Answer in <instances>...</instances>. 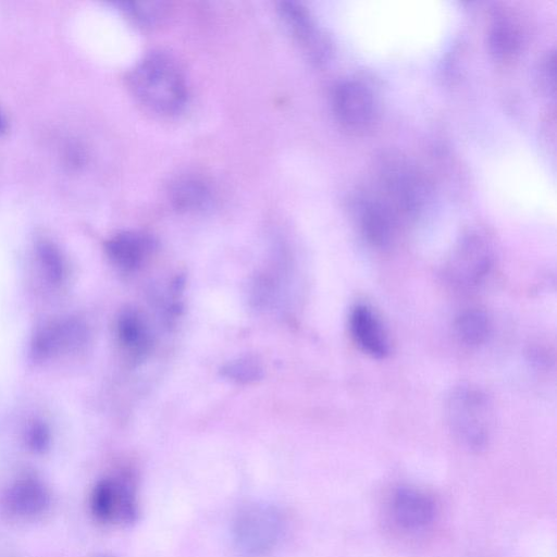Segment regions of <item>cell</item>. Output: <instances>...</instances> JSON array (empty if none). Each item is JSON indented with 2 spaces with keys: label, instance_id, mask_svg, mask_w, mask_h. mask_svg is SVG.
<instances>
[{
  "label": "cell",
  "instance_id": "9a60e30c",
  "mask_svg": "<svg viewBox=\"0 0 557 557\" xmlns=\"http://www.w3.org/2000/svg\"><path fill=\"white\" fill-rule=\"evenodd\" d=\"M522 44L523 36L515 22L507 18L495 20L489 35L490 52L495 59H513L521 51Z\"/></svg>",
  "mask_w": 557,
  "mask_h": 557
},
{
  "label": "cell",
  "instance_id": "44dd1931",
  "mask_svg": "<svg viewBox=\"0 0 557 557\" xmlns=\"http://www.w3.org/2000/svg\"><path fill=\"white\" fill-rule=\"evenodd\" d=\"M6 129H7V122L2 111H0V133L5 132Z\"/></svg>",
  "mask_w": 557,
  "mask_h": 557
},
{
  "label": "cell",
  "instance_id": "9c48e42d",
  "mask_svg": "<svg viewBox=\"0 0 557 557\" xmlns=\"http://www.w3.org/2000/svg\"><path fill=\"white\" fill-rule=\"evenodd\" d=\"M349 328L353 341L363 353L377 360L390 354L388 332L374 308L356 304L350 313Z\"/></svg>",
  "mask_w": 557,
  "mask_h": 557
},
{
  "label": "cell",
  "instance_id": "7a4b0ae2",
  "mask_svg": "<svg viewBox=\"0 0 557 557\" xmlns=\"http://www.w3.org/2000/svg\"><path fill=\"white\" fill-rule=\"evenodd\" d=\"M445 415L453 436L472 452L484 451L493 427V406L488 395L478 388H455L445 404Z\"/></svg>",
  "mask_w": 557,
  "mask_h": 557
},
{
  "label": "cell",
  "instance_id": "ffe728a7",
  "mask_svg": "<svg viewBox=\"0 0 557 557\" xmlns=\"http://www.w3.org/2000/svg\"><path fill=\"white\" fill-rule=\"evenodd\" d=\"M556 58L555 53L551 52L544 57L539 65L537 81L541 91L547 95L555 94L556 82Z\"/></svg>",
  "mask_w": 557,
  "mask_h": 557
},
{
  "label": "cell",
  "instance_id": "e0dca14e",
  "mask_svg": "<svg viewBox=\"0 0 557 557\" xmlns=\"http://www.w3.org/2000/svg\"><path fill=\"white\" fill-rule=\"evenodd\" d=\"M37 252L47 277L54 283L63 282L67 275V266L57 247L51 242L42 241L37 246Z\"/></svg>",
  "mask_w": 557,
  "mask_h": 557
},
{
  "label": "cell",
  "instance_id": "2e32d148",
  "mask_svg": "<svg viewBox=\"0 0 557 557\" xmlns=\"http://www.w3.org/2000/svg\"><path fill=\"white\" fill-rule=\"evenodd\" d=\"M455 336L468 348H478L491 336L492 324L489 316L480 309H469L455 320Z\"/></svg>",
  "mask_w": 557,
  "mask_h": 557
},
{
  "label": "cell",
  "instance_id": "5b68a950",
  "mask_svg": "<svg viewBox=\"0 0 557 557\" xmlns=\"http://www.w3.org/2000/svg\"><path fill=\"white\" fill-rule=\"evenodd\" d=\"M334 115L340 125L353 134L374 128L379 116L376 94L362 81L341 82L332 96Z\"/></svg>",
  "mask_w": 557,
  "mask_h": 557
},
{
  "label": "cell",
  "instance_id": "ba28073f",
  "mask_svg": "<svg viewBox=\"0 0 557 557\" xmlns=\"http://www.w3.org/2000/svg\"><path fill=\"white\" fill-rule=\"evenodd\" d=\"M357 218L365 239L377 247L391 243L400 219L377 193L366 194L357 202Z\"/></svg>",
  "mask_w": 557,
  "mask_h": 557
},
{
  "label": "cell",
  "instance_id": "8fae6325",
  "mask_svg": "<svg viewBox=\"0 0 557 557\" xmlns=\"http://www.w3.org/2000/svg\"><path fill=\"white\" fill-rule=\"evenodd\" d=\"M153 243L146 235L138 232H121L106 243L110 262L123 271L139 269L150 255Z\"/></svg>",
  "mask_w": 557,
  "mask_h": 557
},
{
  "label": "cell",
  "instance_id": "52a82bcc",
  "mask_svg": "<svg viewBox=\"0 0 557 557\" xmlns=\"http://www.w3.org/2000/svg\"><path fill=\"white\" fill-rule=\"evenodd\" d=\"M278 11L284 28L301 46L306 56L317 65L327 63L332 54V43L311 12L296 2L280 3Z\"/></svg>",
  "mask_w": 557,
  "mask_h": 557
},
{
  "label": "cell",
  "instance_id": "277c9868",
  "mask_svg": "<svg viewBox=\"0 0 557 557\" xmlns=\"http://www.w3.org/2000/svg\"><path fill=\"white\" fill-rule=\"evenodd\" d=\"M283 532V518L277 507L253 503L235 516L232 539L235 548L246 557H263L278 546Z\"/></svg>",
  "mask_w": 557,
  "mask_h": 557
},
{
  "label": "cell",
  "instance_id": "8992f818",
  "mask_svg": "<svg viewBox=\"0 0 557 557\" xmlns=\"http://www.w3.org/2000/svg\"><path fill=\"white\" fill-rule=\"evenodd\" d=\"M493 265L491 241L482 231L472 230L457 243L448 264V276L462 288H472L484 280Z\"/></svg>",
  "mask_w": 557,
  "mask_h": 557
},
{
  "label": "cell",
  "instance_id": "7c38bea8",
  "mask_svg": "<svg viewBox=\"0 0 557 557\" xmlns=\"http://www.w3.org/2000/svg\"><path fill=\"white\" fill-rule=\"evenodd\" d=\"M85 336L83 327L71 321H58L46 326L37 334L33 344V354L37 360H48L61 352L76 346Z\"/></svg>",
  "mask_w": 557,
  "mask_h": 557
},
{
  "label": "cell",
  "instance_id": "ac0fdd59",
  "mask_svg": "<svg viewBox=\"0 0 557 557\" xmlns=\"http://www.w3.org/2000/svg\"><path fill=\"white\" fill-rule=\"evenodd\" d=\"M123 10L134 21L143 26H154L166 15V5L164 3H123Z\"/></svg>",
  "mask_w": 557,
  "mask_h": 557
},
{
  "label": "cell",
  "instance_id": "6da1fadb",
  "mask_svg": "<svg viewBox=\"0 0 557 557\" xmlns=\"http://www.w3.org/2000/svg\"><path fill=\"white\" fill-rule=\"evenodd\" d=\"M139 101L160 115H173L187 104L188 85L176 61L165 54L146 56L129 76Z\"/></svg>",
  "mask_w": 557,
  "mask_h": 557
},
{
  "label": "cell",
  "instance_id": "4fadbf2b",
  "mask_svg": "<svg viewBox=\"0 0 557 557\" xmlns=\"http://www.w3.org/2000/svg\"><path fill=\"white\" fill-rule=\"evenodd\" d=\"M118 340L134 361L143 360L152 348L150 330L143 316L135 309H126L117 320Z\"/></svg>",
  "mask_w": 557,
  "mask_h": 557
},
{
  "label": "cell",
  "instance_id": "d6986e66",
  "mask_svg": "<svg viewBox=\"0 0 557 557\" xmlns=\"http://www.w3.org/2000/svg\"><path fill=\"white\" fill-rule=\"evenodd\" d=\"M222 375L235 382L251 383L261 379L264 373L261 365L251 358H246L227 365L222 370Z\"/></svg>",
  "mask_w": 557,
  "mask_h": 557
},
{
  "label": "cell",
  "instance_id": "5bb4252c",
  "mask_svg": "<svg viewBox=\"0 0 557 557\" xmlns=\"http://www.w3.org/2000/svg\"><path fill=\"white\" fill-rule=\"evenodd\" d=\"M170 201L180 212H198L212 202V193L202 180L182 178L172 185Z\"/></svg>",
  "mask_w": 557,
  "mask_h": 557
},
{
  "label": "cell",
  "instance_id": "30bf717a",
  "mask_svg": "<svg viewBox=\"0 0 557 557\" xmlns=\"http://www.w3.org/2000/svg\"><path fill=\"white\" fill-rule=\"evenodd\" d=\"M392 514L402 528L416 531L428 527L433 522L436 504L423 491L401 487L393 495Z\"/></svg>",
  "mask_w": 557,
  "mask_h": 557
},
{
  "label": "cell",
  "instance_id": "3957f363",
  "mask_svg": "<svg viewBox=\"0 0 557 557\" xmlns=\"http://www.w3.org/2000/svg\"><path fill=\"white\" fill-rule=\"evenodd\" d=\"M379 192L399 218H414L430 201V188L425 177L408 160L389 157L382 160L378 171Z\"/></svg>",
  "mask_w": 557,
  "mask_h": 557
}]
</instances>
